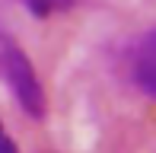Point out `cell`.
<instances>
[{"label": "cell", "mask_w": 156, "mask_h": 153, "mask_svg": "<svg viewBox=\"0 0 156 153\" xmlns=\"http://www.w3.org/2000/svg\"><path fill=\"white\" fill-rule=\"evenodd\" d=\"M0 80L6 83V89L13 93V99L23 105V112L41 121L48 112V99H45V86H41L38 73H35L29 54L16 45V38L0 26Z\"/></svg>", "instance_id": "1"}, {"label": "cell", "mask_w": 156, "mask_h": 153, "mask_svg": "<svg viewBox=\"0 0 156 153\" xmlns=\"http://www.w3.org/2000/svg\"><path fill=\"white\" fill-rule=\"evenodd\" d=\"M0 153H19L16 144H13V137L3 131V124H0Z\"/></svg>", "instance_id": "4"}, {"label": "cell", "mask_w": 156, "mask_h": 153, "mask_svg": "<svg viewBox=\"0 0 156 153\" xmlns=\"http://www.w3.org/2000/svg\"><path fill=\"white\" fill-rule=\"evenodd\" d=\"M26 6L35 13V16H54V13H64V10H73L76 3H83V0H23Z\"/></svg>", "instance_id": "3"}, {"label": "cell", "mask_w": 156, "mask_h": 153, "mask_svg": "<svg viewBox=\"0 0 156 153\" xmlns=\"http://www.w3.org/2000/svg\"><path fill=\"white\" fill-rule=\"evenodd\" d=\"M131 76L144 96L156 99V29L144 32L131 54Z\"/></svg>", "instance_id": "2"}]
</instances>
